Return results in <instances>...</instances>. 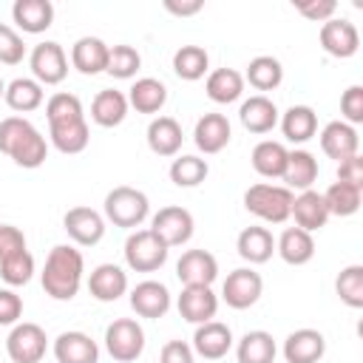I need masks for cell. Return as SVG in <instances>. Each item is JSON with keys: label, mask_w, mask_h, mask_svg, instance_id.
Segmentation results:
<instances>
[{"label": "cell", "mask_w": 363, "mask_h": 363, "mask_svg": "<svg viewBox=\"0 0 363 363\" xmlns=\"http://www.w3.org/2000/svg\"><path fill=\"white\" fill-rule=\"evenodd\" d=\"M0 153L26 170H34L48 159V145L26 116H6L0 122Z\"/></svg>", "instance_id": "1"}, {"label": "cell", "mask_w": 363, "mask_h": 363, "mask_svg": "<svg viewBox=\"0 0 363 363\" xmlns=\"http://www.w3.org/2000/svg\"><path fill=\"white\" fill-rule=\"evenodd\" d=\"M85 261L82 252L71 244H57L43 267V289L54 301H71L82 286Z\"/></svg>", "instance_id": "2"}, {"label": "cell", "mask_w": 363, "mask_h": 363, "mask_svg": "<svg viewBox=\"0 0 363 363\" xmlns=\"http://www.w3.org/2000/svg\"><path fill=\"white\" fill-rule=\"evenodd\" d=\"M292 190H286L284 184H267L258 182L252 187H247L244 193V207L247 213H252L255 218L267 221V224H284L289 218L292 210Z\"/></svg>", "instance_id": "3"}, {"label": "cell", "mask_w": 363, "mask_h": 363, "mask_svg": "<svg viewBox=\"0 0 363 363\" xmlns=\"http://www.w3.org/2000/svg\"><path fill=\"white\" fill-rule=\"evenodd\" d=\"M105 218L113 224V227H122V230H136L147 213H150V201L142 190L136 187H128V184H119L113 187L108 196H105Z\"/></svg>", "instance_id": "4"}, {"label": "cell", "mask_w": 363, "mask_h": 363, "mask_svg": "<svg viewBox=\"0 0 363 363\" xmlns=\"http://www.w3.org/2000/svg\"><path fill=\"white\" fill-rule=\"evenodd\" d=\"M105 349L119 363H133L145 352V329L133 318H116L105 329Z\"/></svg>", "instance_id": "5"}, {"label": "cell", "mask_w": 363, "mask_h": 363, "mask_svg": "<svg viewBox=\"0 0 363 363\" xmlns=\"http://www.w3.org/2000/svg\"><path fill=\"white\" fill-rule=\"evenodd\" d=\"M125 264L133 272H156L167 261V247L150 230H133L125 241Z\"/></svg>", "instance_id": "6"}, {"label": "cell", "mask_w": 363, "mask_h": 363, "mask_svg": "<svg viewBox=\"0 0 363 363\" xmlns=\"http://www.w3.org/2000/svg\"><path fill=\"white\" fill-rule=\"evenodd\" d=\"M193 227H196V221H193L190 210H184V207H179V204H170V207H162V210L150 218V227H147V230L170 250V247L187 244V241L193 238Z\"/></svg>", "instance_id": "7"}, {"label": "cell", "mask_w": 363, "mask_h": 363, "mask_svg": "<svg viewBox=\"0 0 363 363\" xmlns=\"http://www.w3.org/2000/svg\"><path fill=\"white\" fill-rule=\"evenodd\" d=\"M45 346H48L45 329L31 320L14 323V329L6 337V352L11 363H40L45 357Z\"/></svg>", "instance_id": "8"}, {"label": "cell", "mask_w": 363, "mask_h": 363, "mask_svg": "<svg viewBox=\"0 0 363 363\" xmlns=\"http://www.w3.org/2000/svg\"><path fill=\"white\" fill-rule=\"evenodd\" d=\"M28 68L40 85H60L68 77V57L60 43L45 40L37 43L28 54Z\"/></svg>", "instance_id": "9"}, {"label": "cell", "mask_w": 363, "mask_h": 363, "mask_svg": "<svg viewBox=\"0 0 363 363\" xmlns=\"http://www.w3.org/2000/svg\"><path fill=\"white\" fill-rule=\"evenodd\" d=\"M261 292H264V281H261V275L252 267L233 269L224 278V286H221V298H224V303L230 309H250V306H255Z\"/></svg>", "instance_id": "10"}, {"label": "cell", "mask_w": 363, "mask_h": 363, "mask_svg": "<svg viewBox=\"0 0 363 363\" xmlns=\"http://www.w3.org/2000/svg\"><path fill=\"white\" fill-rule=\"evenodd\" d=\"M320 48L329 54V57H337V60H349L357 54L360 48V34H357V26L346 17H332L320 26Z\"/></svg>", "instance_id": "11"}, {"label": "cell", "mask_w": 363, "mask_h": 363, "mask_svg": "<svg viewBox=\"0 0 363 363\" xmlns=\"http://www.w3.org/2000/svg\"><path fill=\"white\" fill-rule=\"evenodd\" d=\"M62 230L68 233V238L79 247H94L102 241L105 235V216H99L91 207H71L62 216Z\"/></svg>", "instance_id": "12"}, {"label": "cell", "mask_w": 363, "mask_h": 363, "mask_svg": "<svg viewBox=\"0 0 363 363\" xmlns=\"http://www.w3.org/2000/svg\"><path fill=\"white\" fill-rule=\"evenodd\" d=\"M176 278L182 286H213L218 278V261L207 250H187L176 261Z\"/></svg>", "instance_id": "13"}, {"label": "cell", "mask_w": 363, "mask_h": 363, "mask_svg": "<svg viewBox=\"0 0 363 363\" xmlns=\"http://www.w3.org/2000/svg\"><path fill=\"white\" fill-rule=\"evenodd\" d=\"M190 349H193V354H199L204 360H221L233 349V332L221 320L199 323L196 332H193V346Z\"/></svg>", "instance_id": "14"}, {"label": "cell", "mask_w": 363, "mask_h": 363, "mask_svg": "<svg viewBox=\"0 0 363 363\" xmlns=\"http://www.w3.org/2000/svg\"><path fill=\"white\" fill-rule=\"evenodd\" d=\"M179 315L187 323H207L218 312V295L210 286H182V295L176 301Z\"/></svg>", "instance_id": "15"}, {"label": "cell", "mask_w": 363, "mask_h": 363, "mask_svg": "<svg viewBox=\"0 0 363 363\" xmlns=\"http://www.w3.org/2000/svg\"><path fill=\"white\" fill-rule=\"evenodd\" d=\"M170 292L162 281H142L130 289V309L139 315V318H164L167 309H170Z\"/></svg>", "instance_id": "16"}, {"label": "cell", "mask_w": 363, "mask_h": 363, "mask_svg": "<svg viewBox=\"0 0 363 363\" xmlns=\"http://www.w3.org/2000/svg\"><path fill=\"white\" fill-rule=\"evenodd\" d=\"M230 136H233V128L224 113H204L193 128V142L207 156L221 153L230 145Z\"/></svg>", "instance_id": "17"}, {"label": "cell", "mask_w": 363, "mask_h": 363, "mask_svg": "<svg viewBox=\"0 0 363 363\" xmlns=\"http://www.w3.org/2000/svg\"><path fill=\"white\" fill-rule=\"evenodd\" d=\"M54 357L57 363H99V346L85 332H62L54 337Z\"/></svg>", "instance_id": "18"}, {"label": "cell", "mask_w": 363, "mask_h": 363, "mask_svg": "<svg viewBox=\"0 0 363 363\" xmlns=\"http://www.w3.org/2000/svg\"><path fill=\"white\" fill-rule=\"evenodd\" d=\"M357 147H360V136H357V130L349 122L335 119V122H326L323 125V130H320V150L329 159L343 162V159L354 156Z\"/></svg>", "instance_id": "19"}, {"label": "cell", "mask_w": 363, "mask_h": 363, "mask_svg": "<svg viewBox=\"0 0 363 363\" xmlns=\"http://www.w3.org/2000/svg\"><path fill=\"white\" fill-rule=\"evenodd\" d=\"M326 354V337L318 329H295L284 340L286 363H318Z\"/></svg>", "instance_id": "20"}, {"label": "cell", "mask_w": 363, "mask_h": 363, "mask_svg": "<svg viewBox=\"0 0 363 363\" xmlns=\"http://www.w3.org/2000/svg\"><path fill=\"white\" fill-rule=\"evenodd\" d=\"M88 292L102 303L119 301L128 292V272L116 264H99L88 278Z\"/></svg>", "instance_id": "21"}, {"label": "cell", "mask_w": 363, "mask_h": 363, "mask_svg": "<svg viewBox=\"0 0 363 363\" xmlns=\"http://www.w3.org/2000/svg\"><path fill=\"white\" fill-rule=\"evenodd\" d=\"M11 20L26 34H43L54 23V6L51 0H17L11 6Z\"/></svg>", "instance_id": "22"}, {"label": "cell", "mask_w": 363, "mask_h": 363, "mask_svg": "<svg viewBox=\"0 0 363 363\" xmlns=\"http://www.w3.org/2000/svg\"><path fill=\"white\" fill-rule=\"evenodd\" d=\"M238 119H241V125L250 133H269L278 125V108H275V102L269 96L255 94V96H250V99L241 102Z\"/></svg>", "instance_id": "23"}, {"label": "cell", "mask_w": 363, "mask_h": 363, "mask_svg": "<svg viewBox=\"0 0 363 363\" xmlns=\"http://www.w3.org/2000/svg\"><path fill=\"white\" fill-rule=\"evenodd\" d=\"M289 216L295 218V227L306 230V233H315L320 230L326 221H329V210L323 204V196L318 190H303L292 199V210Z\"/></svg>", "instance_id": "24"}, {"label": "cell", "mask_w": 363, "mask_h": 363, "mask_svg": "<svg viewBox=\"0 0 363 363\" xmlns=\"http://www.w3.org/2000/svg\"><path fill=\"white\" fill-rule=\"evenodd\" d=\"M108 48L111 45L99 37H79L71 48V65L85 77L102 74L108 65Z\"/></svg>", "instance_id": "25"}, {"label": "cell", "mask_w": 363, "mask_h": 363, "mask_svg": "<svg viewBox=\"0 0 363 363\" xmlns=\"http://www.w3.org/2000/svg\"><path fill=\"white\" fill-rule=\"evenodd\" d=\"M235 250L247 264H267L272 258V252H275V238H272V233L267 227L252 224V227H244L238 233Z\"/></svg>", "instance_id": "26"}, {"label": "cell", "mask_w": 363, "mask_h": 363, "mask_svg": "<svg viewBox=\"0 0 363 363\" xmlns=\"http://www.w3.org/2000/svg\"><path fill=\"white\" fill-rule=\"evenodd\" d=\"M125 96H128V105L136 113H159L167 102V88L156 77H142L128 88Z\"/></svg>", "instance_id": "27"}, {"label": "cell", "mask_w": 363, "mask_h": 363, "mask_svg": "<svg viewBox=\"0 0 363 363\" xmlns=\"http://www.w3.org/2000/svg\"><path fill=\"white\" fill-rule=\"evenodd\" d=\"M128 108H130V105H128V96H125L122 91L105 88V91H99V94L94 96V102H91V119H94L99 128H116V125L125 122Z\"/></svg>", "instance_id": "28"}, {"label": "cell", "mask_w": 363, "mask_h": 363, "mask_svg": "<svg viewBox=\"0 0 363 363\" xmlns=\"http://www.w3.org/2000/svg\"><path fill=\"white\" fill-rule=\"evenodd\" d=\"M182 142H184V133L173 116H156L147 125V147L156 156H176L182 150Z\"/></svg>", "instance_id": "29"}, {"label": "cell", "mask_w": 363, "mask_h": 363, "mask_svg": "<svg viewBox=\"0 0 363 363\" xmlns=\"http://www.w3.org/2000/svg\"><path fill=\"white\" fill-rule=\"evenodd\" d=\"M275 252H278L286 264L303 267V264H309L312 255H315V238H312V233H306V230H301V227H286V230L281 233V238L275 241Z\"/></svg>", "instance_id": "30"}, {"label": "cell", "mask_w": 363, "mask_h": 363, "mask_svg": "<svg viewBox=\"0 0 363 363\" xmlns=\"http://www.w3.org/2000/svg\"><path fill=\"white\" fill-rule=\"evenodd\" d=\"M284 187L286 190H312L318 179V159L309 150H289L286 167H284Z\"/></svg>", "instance_id": "31"}, {"label": "cell", "mask_w": 363, "mask_h": 363, "mask_svg": "<svg viewBox=\"0 0 363 363\" xmlns=\"http://www.w3.org/2000/svg\"><path fill=\"white\" fill-rule=\"evenodd\" d=\"M204 91L216 105H230L244 94V74H238L235 68H216L207 74Z\"/></svg>", "instance_id": "32"}, {"label": "cell", "mask_w": 363, "mask_h": 363, "mask_svg": "<svg viewBox=\"0 0 363 363\" xmlns=\"http://www.w3.org/2000/svg\"><path fill=\"white\" fill-rule=\"evenodd\" d=\"M275 354H278L275 337L264 329L247 332L235 346V360L238 363H275Z\"/></svg>", "instance_id": "33"}, {"label": "cell", "mask_w": 363, "mask_h": 363, "mask_svg": "<svg viewBox=\"0 0 363 363\" xmlns=\"http://www.w3.org/2000/svg\"><path fill=\"white\" fill-rule=\"evenodd\" d=\"M6 105L17 113H31L43 105V85L34 79V77H17L6 85V94H3Z\"/></svg>", "instance_id": "34"}, {"label": "cell", "mask_w": 363, "mask_h": 363, "mask_svg": "<svg viewBox=\"0 0 363 363\" xmlns=\"http://www.w3.org/2000/svg\"><path fill=\"white\" fill-rule=\"evenodd\" d=\"M286 156H289V150L281 142L264 139V142H258L252 147L250 162H252V167H255L258 176H264V179H281L284 176V167H286Z\"/></svg>", "instance_id": "35"}, {"label": "cell", "mask_w": 363, "mask_h": 363, "mask_svg": "<svg viewBox=\"0 0 363 363\" xmlns=\"http://www.w3.org/2000/svg\"><path fill=\"white\" fill-rule=\"evenodd\" d=\"M281 130L289 142L303 145L318 133V113L309 105H292L284 116H281Z\"/></svg>", "instance_id": "36"}, {"label": "cell", "mask_w": 363, "mask_h": 363, "mask_svg": "<svg viewBox=\"0 0 363 363\" xmlns=\"http://www.w3.org/2000/svg\"><path fill=\"white\" fill-rule=\"evenodd\" d=\"M48 136H51V145L65 156L82 153L88 147V142H91V130H88L85 119L65 122V125H48Z\"/></svg>", "instance_id": "37"}, {"label": "cell", "mask_w": 363, "mask_h": 363, "mask_svg": "<svg viewBox=\"0 0 363 363\" xmlns=\"http://www.w3.org/2000/svg\"><path fill=\"white\" fill-rule=\"evenodd\" d=\"M244 82H250L255 91H275L284 82V65L275 57L261 54V57L250 60L247 74H244Z\"/></svg>", "instance_id": "38"}, {"label": "cell", "mask_w": 363, "mask_h": 363, "mask_svg": "<svg viewBox=\"0 0 363 363\" xmlns=\"http://www.w3.org/2000/svg\"><path fill=\"white\" fill-rule=\"evenodd\" d=\"M320 196H323V204H326L329 216L346 218V216H354V213L360 210L363 190L354 187V184H346V182H335V184H329L326 193H320Z\"/></svg>", "instance_id": "39"}, {"label": "cell", "mask_w": 363, "mask_h": 363, "mask_svg": "<svg viewBox=\"0 0 363 363\" xmlns=\"http://www.w3.org/2000/svg\"><path fill=\"white\" fill-rule=\"evenodd\" d=\"M173 71L184 82H196L210 71V57L201 45H182L173 54Z\"/></svg>", "instance_id": "40"}, {"label": "cell", "mask_w": 363, "mask_h": 363, "mask_svg": "<svg viewBox=\"0 0 363 363\" xmlns=\"http://www.w3.org/2000/svg\"><path fill=\"white\" fill-rule=\"evenodd\" d=\"M210 167H207V159L201 156H176L173 164H170V182L176 187H199L204 179H207Z\"/></svg>", "instance_id": "41"}, {"label": "cell", "mask_w": 363, "mask_h": 363, "mask_svg": "<svg viewBox=\"0 0 363 363\" xmlns=\"http://www.w3.org/2000/svg\"><path fill=\"white\" fill-rule=\"evenodd\" d=\"M139 68H142V54L133 45L119 43V45H111L108 48L105 74H111L113 79H130V77H136Z\"/></svg>", "instance_id": "42"}, {"label": "cell", "mask_w": 363, "mask_h": 363, "mask_svg": "<svg viewBox=\"0 0 363 363\" xmlns=\"http://www.w3.org/2000/svg\"><path fill=\"white\" fill-rule=\"evenodd\" d=\"M45 119H48V125H65V122L85 119V111H82L79 96L77 94H68V91L54 94L45 102Z\"/></svg>", "instance_id": "43"}, {"label": "cell", "mask_w": 363, "mask_h": 363, "mask_svg": "<svg viewBox=\"0 0 363 363\" xmlns=\"http://www.w3.org/2000/svg\"><path fill=\"white\" fill-rule=\"evenodd\" d=\"M335 292L340 295V301L352 309H363V267L360 264H349L340 269L337 281H335Z\"/></svg>", "instance_id": "44"}, {"label": "cell", "mask_w": 363, "mask_h": 363, "mask_svg": "<svg viewBox=\"0 0 363 363\" xmlns=\"http://www.w3.org/2000/svg\"><path fill=\"white\" fill-rule=\"evenodd\" d=\"M31 275H34V255L28 250H20L0 261V278L9 286H23L31 281Z\"/></svg>", "instance_id": "45"}, {"label": "cell", "mask_w": 363, "mask_h": 363, "mask_svg": "<svg viewBox=\"0 0 363 363\" xmlns=\"http://www.w3.org/2000/svg\"><path fill=\"white\" fill-rule=\"evenodd\" d=\"M23 57H26V43H23V37H20L11 26L0 23V62H3V65H20Z\"/></svg>", "instance_id": "46"}, {"label": "cell", "mask_w": 363, "mask_h": 363, "mask_svg": "<svg viewBox=\"0 0 363 363\" xmlns=\"http://www.w3.org/2000/svg\"><path fill=\"white\" fill-rule=\"evenodd\" d=\"M340 113L343 122H349L352 128L363 122V85H349L340 96Z\"/></svg>", "instance_id": "47"}, {"label": "cell", "mask_w": 363, "mask_h": 363, "mask_svg": "<svg viewBox=\"0 0 363 363\" xmlns=\"http://www.w3.org/2000/svg\"><path fill=\"white\" fill-rule=\"evenodd\" d=\"M295 11L303 14L312 23H326V20L335 17L337 3L335 0H303V3H295Z\"/></svg>", "instance_id": "48"}, {"label": "cell", "mask_w": 363, "mask_h": 363, "mask_svg": "<svg viewBox=\"0 0 363 363\" xmlns=\"http://www.w3.org/2000/svg\"><path fill=\"white\" fill-rule=\"evenodd\" d=\"M23 315V298L14 289H0V326H14Z\"/></svg>", "instance_id": "49"}, {"label": "cell", "mask_w": 363, "mask_h": 363, "mask_svg": "<svg viewBox=\"0 0 363 363\" xmlns=\"http://www.w3.org/2000/svg\"><path fill=\"white\" fill-rule=\"evenodd\" d=\"M20 250H26L23 230L14 227V224H0V261L14 255V252H20Z\"/></svg>", "instance_id": "50"}, {"label": "cell", "mask_w": 363, "mask_h": 363, "mask_svg": "<svg viewBox=\"0 0 363 363\" xmlns=\"http://www.w3.org/2000/svg\"><path fill=\"white\" fill-rule=\"evenodd\" d=\"M337 182H346V184H354L363 190V159L360 153L337 162Z\"/></svg>", "instance_id": "51"}, {"label": "cell", "mask_w": 363, "mask_h": 363, "mask_svg": "<svg viewBox=\"0 0 363 363\" xmlns=\"http://www.w3.org/2000/svg\"><path fill=\"white\" fill-rule=\"evenodd\" d=\"M159 363H196V354L184 340H167L162 346Z\"/></svg>", "instance_id": "52"}, {"label": "cell", "mask_w": 363, "mask_h": 363, "mask_svg": "<svg viewBox=\"0 0 363 363\" xmlns=\"http://www.w3.org/2000/svg\"><path fill=\"white\" fill-rule=\"evenodd\" d=\"M164 9L170 11V14H176V17H193V14H199L201 9H204V3L201 0H164Z\"/></svg>", "instance_id": "53"}, {"label": "cell", "mask_w": 363, "mask_h": 363, "mask_svg": "<svg viewBox=\"0 0 363 363\" xmlns=\"http://www.w3.org/2000/svg\"><path fill=\"white\" fill-rule=\"evenodd\" d=\"M3 94H6V82H3V77H0V99H3Z\"/></svg>", "instance_id": "54"}, {"label": "cell", "mask_w": 363, "mask_h": 363, "mask_svg": "<svg viewBox=\"0 0 363 363\" xmlns=\"http://www.w3.org/2000/svg\"><path fill=\"white\" fill-rule=\"evenodd\" d=\"M0 224H3V221H0Z\"/></svg>", "instance_id": "55"}]
</instances>
